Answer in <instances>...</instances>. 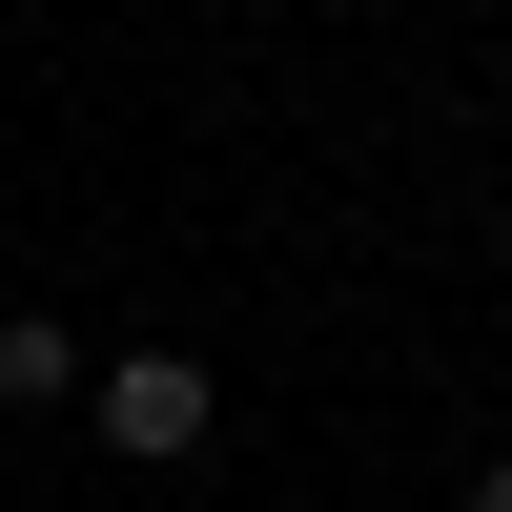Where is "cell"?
Segmentation results:
<instances>
[{"instance_id": "obj_1", "label": "cell", "mask_w": 512, "mask_h": 512, "mask_svg": "<svg viewBox=\"0 0 512 512\" xmlns=\"http://www.w3.org/2000/svg\"><path fill=\"white\" fill-rule=\"evenodd\" d=\"M103 451H144V472L205 451V349H123V369H103Z\"/></svg>"}, {"instance_id": "obj_2", "label": "cell", "mask_w": 512, "mask_h": 512, "mask_svg": "<svg viewBox=\"0 0 512 512\" xmlns=\"http://www.w3.org/2000/svg\"><path fill=\"white\" fill-rule=\"evenodd\" d=\"M62 390H103L82 328H62V308H0V410H62Z\"/></svg>"}, {"instance_id": "obj_3", "label": "cell", "mask_w": 512, "mask_h": 512, "mask_svg": "<svg viewBox=\"0 0 512 512\" xmlns=\"http://www.w3.org/2000/svg\"><path fill=\"white\" fill-rule=\"evenodd\" d=\"M472 512H512V451H492V472H472Z\"/></svg>"}, {"instance_id": "obj_4", "label": "cell", "mask_w": 512, "mask_h": 512, "mask_svg": "<svg viewBox=\"0 0 512 512\" xmlns=\"http://www.w3.org/2000/svg\"><path fill=\"white\" fill-rule=\"evenodd\" d=\"M492 246H512V205H492Z\"/></svg>"}]
</instances>
